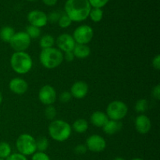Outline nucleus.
Here are the masks:
<instances>
[{
  "label": "nucleus",
  "instance_id": "1",
  "mask_svg": "<svg viewBox=\"0 0 160 160\" xmlns=\"http://www.w3.org/2000/svg\"><path fill=\"white\" fill-rule=\"evenodd\" d=\"M92 6L88 0H67L64 6L65 13L72 22H81L88 17Z\"/></svg>",
  "mask_w": 160,
  "mask_h": 160
},
{
  "label": "nucleus",
  "instance_id": "2",
  "mask_svg": "<svg viewBox=\"0 0 160 160\" xmlns=\"http://www.w3.org/2000/svg\"><path fill=\"white\" fill-rule=\"evenodd\" d=\"M41 64L45 68L55 69L60 66L63 61V53L57 48H44L39 55Z\"/></svg>",
  "mask_w": 160,
  "mask_h": 160
},
{
  "label": "nucleus",
  "instance_id": "3",
  "mask_svg": "<svg viewBox=\"0 0 160 160\" xmlns=\"http://www.w3.org/2000/svg\"><path fill=\"white\" fill-rule=\"evenodd\" d=\"M10 66L17 73L25 74L32 68L33 61L26 52H15L10 58Z\"/></svg>",
  "mask_w": 160,
  "mask_h": 160
},
{
  "label": "nucleus",
  "instance_id": "4",
  "mask_svg": "<svg viewBox=\"0 0 160 160\" xmlns=\"http://www.w3.org/2000/svg\"><path fill=\"white\" fill-rule=\"evenodd\" d=\"M71 133V126L64 120H54L48 126V134L50 137L56 142H65L69 139Z\"/></svg>",
  "mask_w": 160,
  "mask_h": 160
},
{
  "label": "nucleus",
  "instance_id": "5",
  "mask_svg": "<svg viewBox=\"0 0 160 160\" xmlns=\"http://www.w3.org/2000/svg\"><path fill=\"white\" fill-rule=\"evenodd\" d=\"M16 147L18 153L24 156H32L37 152L35 138L29 134H20L17 139Z\"/></svg>",
  "mask_w": 160,
  "mask_h": 160
},
{
  "label": "nucleus",
  "instance_id": "6",
  "mask_svg": "<svg viewBox=\"0 0 160 160\" xmlns=\"http://www.w3.org/2000/svg\"><path fill=\"white\" fill-rule=\"evenodd\" d=\"M128 107L126 103L122 101L116 100L108 105L106 108V115L109 120L120 121L127 116Z\"/></svg>",
  "mask_w": 160,
  "mask_h": 160
},
{
  "label": "nucleus",
  "instance_id": "7",
  "mask_svg": "<svg viewBox=\"0 0 160 160\" xmlns=\"http://www.w3.org/2000/svg\"><path fill=\"white\" fill-rule=\"evenodd\" d=\"M31 42V39L25 31H19L14 34L9 43L15 52H25L29 48Z\"/></svg>",
  "mask_w": 160,
  "mask_h": 160
},
{
  "label": "nucleus",
  "instance_id": "8",
  "mask_svg": "<svg viewBox=\"0 0 160 160\" xmlns=\"http://www.w3.org/2000/svg\"><path fill=\"white\" fill-rule=\"evenodd\" d=\"M94 31L92 27L88 25H81L74 30L73 38L76 44L87 45L92 40Z\"/></svg>",
  "mask_w": 160,
  "mask_h": 160
},
{
  "label": "nucleus",
  "instance_id": "9",
  "mask_svg": "<svg viewBox=\"0 0 160 160\" xmlns=\"http://www.w3.org/2000/svg\"><path fill=\"white\" fill-rule=\"evenodd\" d=\"M57 98L56 92L52 86L46 84L42 87L38 92V99L45 106H52Z\"/></svg>",
  "mask_w": 160,
  "mask_h": 160
},
{
  "label": "nucleus",
  "instance_id": "10",
  "mask_svg": "<svg viewBox=\"0 0 160 160\" xmlns=\"http://www.w3.org/2000/svg\"><path fill=\"white\" fill-rule=\"evenodd\" d=\"M87 149L93 152H101L106 147V142L102 136L92 134L88 138L85 144Z\"/></svg>",
  "mask_w": 160,
  "mask_h": 160
},
{
  "label": "nucleus",
  "instance_id": "11",
  "mask_svg": "<svg viewBox=\"0 0 160 160\" xmlns=\"http://www.w3.org/2000/svg\"><path fill=\"white\" fill-rule=\"evenodd\" d=\"M56 44L58 46V49L61 52H72L76 45L73 36L69 34H62L57 37L56 40Z\"/></svg>",
  "mask_w": 160,
  "mask_h": 160
},
{
  "label": "nucleus",
  "instance_id": "12",
  "mask_svg": "<svg viewBox=\"0 0 160 160\" xmlns=\"http://www.w3.org/2000/svg\"><path fill=\"white\" fill-rule=\"evenodd\" d=\"M28 20L30 25L37 27V28H43L48 23V17L47 14L43 11L32 10L28 14Z\"/></svg>",
  "mask_w": 160,
  "mask_h": 160
},
{
  "label": "nucleus",
  "instance_id": "13",
  "mask_svg": "<svg viewBox=\"0 0 160 160\" xmlns=\"http://www.w3.org/2000/svg\"><path fill=\"white\" fill-rule=\"evenodd\" d=\"M9 88L16 95H23L28 90V84L24 79L20 78H12L9 84Z\"/></svg>",
  "mask_w": 160,
  "mask_h": 160
},
{
  "label": "nucleus",
  "instance_id": "14",
  "mask_svg": "<svg viewBox=\"0 0 160 160\" xmlns=\"http://www.w3.org/2000/svg\"><path fill=\"white\" fill-rule=\"evenodd\" d=\"M70 92L73 98L82 99L88 93V85L84 81H77L71 86Z\"/></svg>",
  "mask_w": 160,
  "mask_h": 160
},
{
  "label": "nucleus",
  "instance_id": "15",
  "mask_svg": "<svg viewBox=\"0 0 160 160\" xmlns=\"http://www.w3.org/2000/svg\"><path fill=\"white\" fill-rule=\"evenodd\" d=\"M134 124H135V128L138 132L142 134H147L151 130V120L148 118V117L144 114L138 116L137 118L135 119Z\"/></svg>",
  "mask_w": 160,
  "mask_h": 160
},
{
  "label": "nucleus",
  "instance_id": "16",
  "mask_svg": "<svg viewBox=\"0 0 160 160\" xmlns=\"http://www.w3.org/2000/svg\"><path fill=\"white\" fill-rule=\"evenodd\" d=\"M91 123L97 128H103L109 121L107 115L102 111H95L91 116Z\"/></svg>",
  "mask_w": 160,
  "mask_h": 160
},
{
  "label": "nucleus",
  "instance_id": "17",
  "mask_svg": "<svg viewBox=\"0 0 160 160\" xmlns=\"http://www.w3.org/2000/svg\"><path fill=\"white\" fill-rule=\"evenodd\" d=\"M123 128V123L118 120H109V121L106 123L104 127L102 128L103 131L108 135H112L119 131H121Z\"/></svg>",
  "mask_w": 160,
  "mask_h": 160
},
{
  "label": "nucleus",
  "instance_id": "18",
  "mask_svg": "<svg viewBox=\"0 0 160 160\" xmlns=\"http://www.w3.org/2000/svg\"><path fill=\"white\" fill-rule=\"evenodd\" d=\"M73 53L75 58L78 59H85L91 54V48L88 45L76 44L73 50Z\"/></svg>",
  "mask_w": 160,
  "mask_h": 160
},
{
  "label": "nucleus",
  "instance_id": "19",
  "mask_svg": "<svg viewBox=\"0 0 160 160\" xmlns=\"http://www.w3.org/2000/svg\"><path fill=\"white\" fill-rule=\"evenodd\" d=\"M15 31L12 27L6 26L3 27L1 30H0V39L4 42H8L9 43L12 38L13 37L14 34H15Z\"/></svg>",
  "mask_w": 160,
  "mask_h": 160
},
{
  "label": "nucleus",
  "instance_id": "20",
  "mask_svg": "<svg viewBox=\"0 0 160 160\" xmlns=\"http://www.w3.org/2000/svg\"><path fill=\"white\" fill-rule=\"evenodd\" d=\"M73 129L75 132L78 133V134H83L88 129V123L87 120L84 119H78L73 123Z\"/></svg>",
  "mask_w": 160,
  "mask_h": 160
},
{
  "label": "nucleus",
  "instance_id": "21",
  "mask_svg": "<svg viewBox=\"0 0 160 160\" xmlns=\"http://www.w3.org/2000/svg\"><path fill=\"white\" fill-rule=\"evenodd\" d=\"M55 43H56V40H55L53 36L51 35V34L43 35L40 38V41H39V45H40V47L42 49L52 48V47L54 46Z\"/></svg>",
  "mask_w": 160,
  "mask_h": 160
},
{
  "label": "nucleus",
  "instance_id": "22",
  "mask_svg": "<svg viewBox=\"0 0 160 160\" xmlns=\"http://www.w3.org/2000/svg\"><path fill=\"white\" fill-rule=\"evenodd\" d=\"M89 17L95 23L100 22L103 18V10L99 8H92L89 12Z\"/></svg>",
  "mask_w": 160,
  "mask_h": 160
},
{
  "label": "nucleus",
  "instance_id": "23",
  "mask_svg": "<svg viewBox=\"0 0 160 160\" xmlns=\"http://www.w3.org/2000/svg\"><path fill=\"white\" fill-rule=\"evenodd\" d=\"M10 145L6 142H0V158L2 159H7L12 154Z\"/></svg>",
  "mask_w": 160,
  "mask_h": 160
},
{
  "label": "nucleus",
  "instance_id": "24",
  "mask_svg": "<svg viewBox=\"0 0 160 160\" xmlns=\"http://www.w3.org/2000/svg\"><path fill=\"white\" fill-rule=\"evenodd\" d=\"M25 32L28 34L31 39L38 38L41 36V29L37 27L32 26V25H28L26 28V31Z\"/></svg>",
  "mask_w": 160,
  "mask_h": 160
},
{
  "label": "nucleus",
  "instance_id": "25",
  "mask_svg": "<svg viewBox=\"0 0 160 160\" xmlns=\"http://www.w3.org/2000/svg\"><path fill=\"white\" fill-rule=\"evenodd\" d=\"M48 147V140L45 137H40L36 140V148L38 152H45Z\"/></svg>",
  "mask_w": 160,
  "mask_h": 160
},
{
  "label": "nucleus",
  "instance_id": "26",
  "mask_svg": "<svg viewBox=\"0 0 160 160\" xmlns=\"http://www.w3.org/2000/svg\"><path fill=\"white\" fill-rule=\"evenodd\" d=\"M148 102L145 98H142V99L138 100L136 102L134 109L138 112H145L148 109Z\"/></svg>",
  "mask_w": 160,
  "mask_h": 160
},
{
  "label": "nucleus",
  "instance_id": "27",
  "mask_svg": "<svg viewBox=\"0 0 160 160\" xmlns=\"http://www.w3.org/2000/svg\"><path fill=\"white\" fill-rule=\"evenodd\" d=\"M72 20H70V17L64 12V13L61 14V17L59 18V21H58V24L60 28H67L71 25Z\"/></svg>",
  "mask_w": 160,
  "mask_h": 160
},
{
  "label": "nucleus",
  "instance_id": "28",
  "mask_svg": "<svg viewBox=\"0 0 160 160\" xmlns=\"http://www.w3.org/2000/svg\"><path fill=\"white\" fill-rule=\"evenodd\" d=\"M56 114H57V112L54 106H47L45 109V117L47 120H54L56 117Z\"/></svg>",
  "mask_w": 160,
  "mask_h": 160
},
{
  "label": "nucleus",
  "instance_id": "29",
  "mask_svg": "<svg viewBox=\"0 0 160 160\" xmlns=\"http://www.w3.org/2000/svg\"><path fill=\"white\" fill-rule=\"evenodd\" d=\"M109 0H88V2L92 7L102 9L109 2Z\"/></svg>",
  "mask_w": 160,
  "mask_h": 160
},
{
  "label": "nucleus",
  "instance_id": "30",
  "mask_svg": "<svg viewBox=\"0 0 160 160\" xmlns=\"http://www.w3.org/2000/svg\"><path fill=\"white\" fill-rule=\"evenodd\" d=\"M60 17L61 13H59L57 11H53V12H50L48 15H47V17H48V22H50V23H58Z\"/></svg>",
  "mask_w": 160,
  "mask_h": 160
},
{
  "label": "nucleus",
  "instance_id": "31",
  "mask_svg": "<svg viewBox=\"0 0 160 160\" xmlns=\"http://www.w3.org/2000/svg\"><path fill=\"white\" fill-rule=\"evenodd\" d=\"M31 160H51L49 156L45 152H36L35 153L32 155Z\"/></svg>",
  "mask_w": 160,
  "mask_h": 160
},
{
  "label": "nucleus",
  "instance_id": "32",
  "mask_svg": "<svg viewBox=\"0 0 160 160\" xmlns=\"http://www.w3.org/2000/svg\"><path fill=\"white\" fill-rule=\"evenodd\" d=\"M71 94H70V92H67V91L62 92V93L60 94V95H59V100H60V102H62L63 103L68 102H70V100H71Z\"/></svg>",
  "mask_w": 160,
  "mask_h": 160
},
{
  "label": "nucleus",
  "instance_id": "33",
  "mask_svg": "<svg viewBox=\"0 0 160 160\" xmlns=\"http://www.w3.org/2000/svg\"><path fill=\"white\" fill-rule=\"evenodd\" d=\"M88 151L87 147H86L85 145H77L76 147L74 148V152L76 153L77 155H83Z\"/></svg>",
  "mask_w": 160,
  "mask_h": 160
},
{
  "label": "nucleus",
  "instance_id": "34",
  "mask_svg": "<svg viewBox=\"0 0 160 160\" xmlns=\"http://www.w3.org/2000/svg\"><path fill=\"white\" fill-rule=\"evenodd\" d=\"M6 160H28L26 156L20 154V153H12Z\"/></svg>",
  "mask_w": 160,
  "mask_h": 160
},
{
  "label": "nucleus",
  "instance_id": "35",
  "mask_svg": "<svg viewBox=\"0 0 160 160\" xmlns=\"http://www.w3.org/2000/svg\"><path fill=\"white\" fill-rule=\"evenodd\" d=\"M152 95L153 98L156 100L160 99V85L157 84L156 86H155L152 89Z\"/></svg>",
  "mask_w": 160,
  "mask_h": 160
},
{
  "label": "nucleus",
  "instance_id": "36",
  "mask_svg": "<svg viewBox=\"0 0 160 160\" xmlns=\"http://www.w3.org/2000/svg\"><path fill=\"white\" fill-rule=\"evenodd\" d=\"M75 56L73 55V51L72 52H64L63 54V59H65L67 62H72V61L74 59Z\"/></svg>",
  "mask_w": 160,
  "mask_h": 160
},
{
  "label": "nucleus",
  "instance_id": "37",
  "mask_svg": "<svg viewBox=\"0 0 160 160\" xmlns=\"http://www.w3.org/2000/svg\"><path fill=\"white\" fill-rule=\"evenodd\" d=\"M152 67H154L156 70H160V56L159 55H156V57L152 59Z\"/></svg>",
  "mask_w": 160,
  "mask_h": 160
},
{
  "label": "nucleus",
  "instance_id": "38",
  "mask_svg": "<svg viewBox=\"0 0 160 160\" xmlns=\"http://www.w3.org/2000/svg\"><path fill=\"white\" fill-rule=\"evenodd\" d=\"M45 5L48 6H53L57 3L58 0H42Z\"/></svg>",
  "mask_w": 160,
  "mask_h": 160
},
{
  "label": "nucleus",
  "instance_id": "39",
  "mask_svg": "<svg viewBox=\"0 0 160 160\" xmlns=\"http://www.w3.org/2000/svg\"><path fill=\"white\" fill-rule=\"evenodd\" d=\"M2 99H3L2 94V92H0V105H1V103L2 102Z\"/></svg>",
  "mask_w": 160,
  "mask_h": 160
},
{
  "label": "nucleus",
  "instance_id": "40",
  "mask_svg": "<svg viewBox=\"0 0 160 160\" xmlns=\"http://www.w3.org/2000/svg\"><path fill=\"white\" fill-rule=\"evenodd\" d=\"M113 160H126V159H123V158H122V157H116Z\"/></svg>",
  "mask_w": 160,
  "mask_h": 160
},
{
  "label": "nucleus",
  "instance_id": "41",
  "mask_svg": "<svg viewBox=\"0 0 160 160\" xmlns=\"http://www.w3.org/2000/svg\"><path fill=\"white\" fill-rule=\"evenodd\" d=\"M131 160H144V159H142V158H134V159H132Z\"/></svg>",
  "mask_w": 160,
  "mask_h": 160
},
{
  "label": "nucleus",
  "instance_id": "42",
  "mask_svg": "<svg viewBox=\"0 0 160 160\" xmlns=\"http://www.w3.org/2000/svg\"><path fill=\"white\" fill-rule=\"evenodd\" d=\"M27 1H29V2H33V1H36V0H27Z\"/></svg>",
  "mask_w": 160,
  "mask_h": 160
},
{
  "label": "nucleus",
  "instance_id": "43",
  "mask_svg": "<svg viewBox=\"0 0 160 160\" xmlns=\"http://www.w3.org/2000/svg\"><path fill=\"white\" fill-rule=\"evenodd\" d=\"M0 160H6V159H2V158H0Z\"/></svg>",
  "mask_w": 160,
  "mask_h": 160
}]
</instances>
